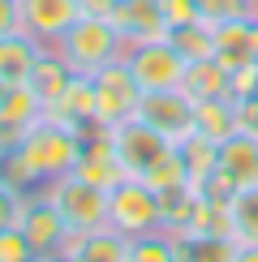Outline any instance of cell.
Instances as JSON below:
<instances>
[{
  "label": "cell",
  "mask_w": 258,
  "mask_h": 262,
  "mask_svg": "<svg viewBox=\"0 0 258 262\" xmlns=\"http://www.w3.org/2000/svg\"><path fill=\"white\" fill-rule=\"evenodd\" d=\"M228 220L236 245H258V185L236 189V198L228 202Z\"/></svg>",
  "instance_id": "cell-23"
},
{
  "label": "cell",
  "mask_w": 258,
  "mask_h": 262,
  "mask_svg": "<svg viewBox=\"0 0 258 262\" xmlns=\"http://www.w3.org/2000/svg\"><path fill=\"white\" fill-rule=\"evenodd\" d=\"M236 262H258V245H241L236 249Z\"/></svg>",
  "instance_id": "cell-38"
},
{
  "label": "cell",
  "mask_w": 258,
  "mask_h": 262,
  "mask_svg": "<svg viewBox=\"0 0 258 262\" xmlns=\"http://www.w3.org/2000/svg\"><path fill=\"white\" fill-rule=\"evenodd\" d=\"M232 103H236V129L258 138V91L254 95H241V99H232Z\"/></svg>",
  "instance_id": "cell-34"
},
{
  "label": "cell",
  "mask_w": 258,
  "mask_h": 262,
  "mask_svg": "<svg viewBox=\"0 0 258 262\" xmlns=\"http://www.w3.org/2000/svg\"><path fill=\"white\" fill-rule=\"evenodd\" d=\"M112 26L121 30V39L134 48V43H155V39H168V17L159 9V0H116L112 13Z\"/></svg>",
  "instance_id": "cell-13"
},
{
  "label": "cell",
  "mask_w": 258,
  "mask_h": 262,
  "mask_svg": "<svg viewBox=\"0 0 258 262\" xmlns=\"http://www.w3.org/2000/svg\"><path fill=\"white\" fill-rule=\"evenodd\" d=\"M30 129H35V125H17V121H9V116H0V159L13 155L22 142H26Z\"/></svg>",
  "instance_id": "cell-33"
},
{
  "label": "cell",
  "mask_w": 258,
  "mask_h": 262,
  "mask_svg": "<svg viewBox=\"0 0 258 262\" xmlns=\"http://www.w3.org/2000/svg\"><path fill=\"white\" fill-rule=\"evenodd\" d=\"M0 95H5V82H0Z\"/></svg>",
  "instance_id": "cell-41"
},
{
  "label": "cell",
  "mask_w": 258,
  "mask_h": 262,
  "mask_svg": "<svg viewBox=\"0 0 258 262\" xmlns=\"http://www.w3.org/2000/svg\"><path fill=\"white\" fill-rule=\"evenodd\" d=\"M193 202H198V193H193L189 185H177V189L159 193V220H164V232H181V228L189 224Z\"/></svg>",
  "instance_id": "cell-27"
},
{
  "label": "cell",
  "mask_w": 258,
  "mask_h": 262,
  "mask_svg": "<svg viewBox=\"0 0 258 262\" xmlns=\"http://www.w3.org/2000/svg\"><path fill=\"white\" fill-rule=\"evenodd\" d=\"M254 56H258V35H254Z\"/></svg>",
  "instance_id": "cell-40"
},
{
  "label": "cell",
  "mask_w": 258,
  "mask_h": 262,
  "mask_svg": "<svg viewBox=\"0 0 258 262\" xmlns=\"http://www.w3.org/2000/svg\"><path fill=\"white\" fill-rule=\"evenodd\" d=\"M39 56H43V43H35L26 30H9V35H0V82H5V86L26 82Z\"/></svg>",
  "instance_id": "cell-18"
},
{
  "label": "cell",
  "mask_w": 258,
  "mask_h": 262,
  "mask_svg": "<svg viewBox=\"0 0 258 262\" xmlns=\"http://www.w3.org/2000/svg\"><path fill=\"white\" fill-rule=\"evenodd\" d=\"M9 30H22L17 26V0H0V35H9Z\"/></svg>",
  "instance_id": "cell-36"
},
{
  "label": "cell",
  "mask_w": 258,
  "mask_h": 262,
  "mask_svg": "<svg viewBox=\"0 0 258 262\" xmlns=\"http://www.w3.org/2000/svg\"><path fill=\"white\" fill-rule=\"evenodd\" d=\"M138 121H146L150 129H159L168 142H185L193 134V99L185 91H142L134 107Z\"/></svg>",
  "instance_id": "cell-8"
},
{
  "label": "cell",
  "mask_w": 258,
  "mask_h": 262,
  "mask_svg": "<svg viewBox=\"0 0 258 262\" xmlns=\"http://www.w3.org/2000/svg\"><path fill=\"white\" fill-rule=\"evenodd\" d=\"M159 9H164L168 26H189V21H202L198 0H159Z\"/></svg>",
  "instance_id": "cell-32"
},
{
  "label": "cell",
  "mask_w": 258,
  "mask_h": 262,
  "mask_svg": "<svg viewBox=\"0 0 258 262\" xmlns=\"http://www.w3.org/2000/svg\"><path fill=\"white\" fill-rule=\"evenodd\" d=\"M168 43H172L185 60H211V56H215V26H207V21L172 26V30H168Z\"/></svg>",
  "instance_id": "cell-24"
},
{
  "label": "cell",
  "mask_w": 258,
  "mask_h": 262,
  "mask_svg": "<svg viewBox=\"0 0 258 262\" xmlns=\"http://www.w3.org/2000/svg\"><path fill=\"white\" fill-rule=\"evenodd\" d=\"M142 181H146L155 193L177 189V185H189V172H185V155H181V146H168L164 155H159V159L142 172Z\"/></svg>",
  "instance_id": "cell-26"
},
{
  "label": "cell",
  "mask_w": 258,
  "mask_h": 262,
  "mask_svg": "<svg viewBox=\"0 0 258 262\" xmlns=\"http://www.w3.org/2000/svg\"><path fill=\"white\" fill-rule=\"evenodd\" d=\"M78 17H82L78 0H17V26L43 48H56L60 35Z\"/></svg>",
  "instance_id": "cell-10"
},
{
  "label": "cell",
  "mask_w": 258,
  "mask_h": 262,
  "mask_svg": "<svg viewBox=\"0 0 258 262\" xmlns=\"http://www.w3.org/2000/svg\"><path fill=\"white\" fill-rule=\"evenodd\" d=\"M60 254L73 258V262H125L129 258V236L116 232L112 224H103V228H91V232H69Z\"/></svg>",
  "instance_id": "cell-14"
},
{
  "label": "cell",
  "mask_w": 258,
  "mask_h": 262,
  "mask_svg": "<svg viewBox=\"0 0 258 262\" xmlns=\"http://www.w3.org/2000/svg\"><path fill=\"white\" fill-rule=\"evenodd\" d=\"M107 224L125 236H142L164 228L159 220V193L142 177H125L116 189H107Z\"/></svg>",
  "instance_id": "cell-4"
},
{
  "label": "cell",
  "mask_w": 258,
  "mask_h": 262,
  "mask_svg": "<svg viewBox=\"0 0 258 262\" xmlns=\"http://www.w3.org/2000/svg\"><path fill=\"white\" fill-rule=\"evenodd\" d=\"M107 138H112L116 159L125 163L129 177H142V172H146L159 155H164L168 146H177V142H168L159 129H150L146 121H138V116H129V121H121V125H112V129H107Z\"/></svg>",
  "instance_id": "cell-9"
},
{
  "label": "cell",
  "mask_w": 258,
  "mask_h": 262,
  "mask_svg": "<svg viewBox=\"0 0 258 262\" xmlns=\"http://www.w3.org/2000/svg\"><path fill=\"white\" fill-rule=\"evenodd\" d=\"M17 228L26 232V241H30V249H35V258L60 254L64 236H69V228H64V220H60L56 202L48 198V189H30V193H22Z\"/></svg>",
  "instance_id": "cell-7"
},
{
  "label": "cell",
  "mask_w": 258,
  "mask_h": 262,
  "mask_svg": "<svg viewBox=\"0 0 258 262\" xmlns=\"http://www.w3.org/2000/svg\"><path fill=\"white\" fill-rule=\"evenodd\" d=\"M220 172L236 185V189L258 185V138L236 129L228 142H220Z\"/></svg>",
  "instance_id": "cell-16"
},
{
  "label": "cell",
  "mask_w": 258,
  "mask_h": 262,
  "mask_svg": "<svg viewBox=\"0 0 258 262\" xmlns=\"http://www.w3.org/2000/svg\"><path fill=\"white\" fill-rule=\"evenodd\" d=\"M181 91H185L193 103H202V99H224V95H228V69H224L215 56H211V60H189L185 78H181Z\"/></svg>",
  "instance_id": "cell-19"
},
{
  "label": "cell",
  "mask_w": 258,
  "mask_h": 262,
  "mask_svg": "<svg viewBox=\"0 0 258 262\" xmlns=\"http://www.w3.org/2000/svg\"><path fill=\"white\" fill-rule=\"evenodd\" d=\"M193 134L211 138V142H228L236 134V103L224 95V99H202L193 103Z\"/></svg>",
  "instance_id": "cell-21"
},
{
  "label": "cell",
  "mask_w": 258,
  "mask_h": 262,
  "mask_svg": "<svg viewBox=\"0 0 258 262\" xmlns=\"http://www.w3.org/2000/svg\"><path fill=\"white\" fill-rule=\"evenodd\" d=\"M129 43L121 39V30L112 26V17H78L69 30L60 35L56 52L64 56V64H69L73 73H99L103 64L121 60L125 56Z\"/></svg>",
  "instance_id": "cell-2"
},
{
  "label": "cell",
  "mask_w": 258,
  "mask_h": 262,
  "mask_svg": "<svg viewBox=\"0 0 258 262\" xmlns=\"http://www.w3.org/2000/svg\"><path fill=\"white\" fill-rule=\"evenodd\" d=\"M177 146H181V155H185L189 189L202 193V185L220 172V142H211V138H202V134H189L185 142H177Z\"/></svg>",
  "instance_id": "cell-20"
},
{
  "label": "cell",
  "mask_w": 258,
  "mask_h": 262,
  "mask_svg": "<svg viewBox=\"0 0 258 262\" xmlns=\"http://www.w3.org/2000/svg\"><path fill=\"white\" fill-rule=\"evenodd\" d=\"M17 211H22V193L13 185L0 181V228H13L17 224Z\"/></svg>",
  "instance_id": "cell-35"
},
{
  "label": "cell",
  "mask_w": 258,
  "mask_h": 262,
  "mask_svg": "<svg viewBox=\"0 0 258 262\" xmlns=\"http://www.w3.org/2000/svg\"><path fill=\"white\" fill-rule=\"evenodd\" d=\"M91 82H95V129H112V125H121V121L134 116L142 91H138L125 56L112 60V64H103L99 73H91Z\"/></svg>",
  "instance_id": "cell-6"
},
{
  "label": "cell",
  "mask_w": 258,
  "mask_h": 262,
  "mask_svg": "<svg viewBox=\"0 0 258 262\" xmlns=\"http://www.w3.org/2000/svg\"><path fill=\"white\" fill-rule=\"evenodd\" d=\"M172 245H177V262H236V236L224 232H193V228H181L172 232Z\"/></svg>",
  "instance_id": "cell-15"
},
{
  "label": "cell",
  "mask_w": 258,
  "mask_h": 262,
  "mask_svg": "<svg viewBox=\"0 0 258 262\" xmlns=\"http://www.w3.org/2000/svg\"><path fill=\"white\" fill-rule=\"evenodd\" d=\"M125 262H177V245H172V232L155 228V232L129 236V258Z\"/></svg>",
  "instance_id": "cell-28"
},
{
  "label": "cell",
  "mask_w": 258,
  "mask_h": 262,
  "mask_svg": "<svg viewBox=\"0 0 258 262\" xmlns=\"http://www.w3.org/2000/svg\"><path fill=\"white\" fill-rule=\"evenodd\" d=\"M82 138H86V134H78V129L39 121L13 155L0 159V181L13 185L17 193L43 189L48 181L73 172V163H78V155H82Z\"/></svg>",
  "instance_id": "cell-1"
},
{
  "label": "cell",
  "mask_w": 258,
  "mask_h": 262,
  "mask_svg": "<svg viewBox=\"0 0 258 262\" xmlns=\"http://www.w3.org/2000/svg\"><path fill=\"white\" fill-rule=\"evenodd\" d=\"M254 35H258V17H236V21L215 26V60H220L224 69L258 60L254 56Z\"/></svg>",
  "instance_id": "cell-17"
},
{
  "label": "cell",
  "mask_w": 258,
  "mask_h": 262,
  "mask_svg": "<svg viewBox=\"0 0 258 262\" xmlns=\"http://www.w3.org/2000/svg\"><path fill=\"white\" fill-rule=\"evenodd\" d=\"M78 9H82L86 17H107L116 9V0H78Z\"/></svg>",
  "instance_id": "cell-37"
},
{
  "label": "cell",
  "mask_w": 258,
  "mask_h": 262,
  "mask_svg": "<svg viewBox=\"0 0 258 262\" xmlns=\"http://www.w3.org/2000/svg\"><path fill=\"white\" fill-rule=\"evenodd\" d=\"M125 64H129V73H134L138 91H177L181 78H185V69H189V60L181 56L168 39L125 48Z\"/></svg>",
  "instance_id": "cell-5"
},
{
  "label": "cell",
  "mask_w": 258,
  "mask_h": 262,
  "mask_svg": "<svg viewBox=\"0 0 258 262\" xmlns=\"http://www.w3.org/2000/svg\"><path fill=\"white\" fill-rule=\"evenodd\" d=\"M254 91H258V60L228 69V99H241V95H254Z\"/></svg>",
  "instance_id": "cell-31"
},
{
  "label": "cell",
  "mask_w": 258,
  "mask_h": 262,
  "mask_svg": "<svg viewBox=\"0 0 258 262\" xmlns=\"http://www.w3.org/2000/svg\"><path fill=\"white\" fill-rule=\"evenodd\" d=\"M43 121L91 134L95 129V82H91V73H69L64 91L43 103Z\"/></svg>",
  "instance_id": "cell-11"
},
{
  "label": "cell",
  "mask_w": 258,
  "mask_h": 262,
  "mask_svg": "<svg viewBox=\"0 0 258 262\" xmlns=\"http://www.w3.org/2000/svg\"><path fill=\"white\" fill-rule=\"evenodd\" d=\"M43 189H48V198L56 202V211H60V220H64L69 232H91V228L107 224V189L82 181L78 172H64V177L48 181Z\"/></svg>",
  "instance_id": "cell-3"
},
{
  "label": "cell",
  "mask_w": 258,
  "mask_h": 262,
  "mask_svg": "<svg viewBox=\"0 0 258 262\" xmlns=\"http://www.w3.org/2000/svg\"><path fill=\"white\" fill-rule=\"evenodd\" d=\"M73 172H78L82 181L99 185V189H116V185L129 177L125 163L116 159V146H112V138H107V129H91V134L82 138V155L73 163Z\"/></svg>",
  "instance_id": "cell-12"
},
{
  "label": "cell",
  "mask_w": 258,
  "mask_h": 262,
  "mask_svg": "<svg viewBox=\"0 0 258 262\" xmlns=\"http://www.w3.org/2000/svg\"><path fill=\"white\" fill-rule=\"evenodd\" d=\"M35 262H73V258H64V254H48V258H35Z\"/></svg>",
  "instance_id": "cell-39"
},
{
  "label": "cell",
  "mask_w": 258,
  "mask_h": 262,
  "mask_svg": "<svg viewBox=\"0 0 258 262\" xmlns=\"http://www.w3.org/2000/svg\"><path fill=\"white\" fill-rule=\"evenodd\" d=\"M0 262H35V249H30L26 232L13 228H0Z\"/></svg>",
  "instance_id": "cell-30"
},
{
  "label": "cell",
  "mask_w": 258,
  "mask_h": 262,
  "mask_svg": "<svg viewBox=\"0 0 258 262\" xmlns=\"http://www.w3.org/2000/svg\"><path fill=\"white\" fill-rule=\"evenodd\" d=\"M69 64H64V56H60V52L56 48H43V56L35 60V69H30V91H35L39 95V99L43 103H48V99H56V95L64 91V82H69Z\"/></svg>",
  "instance_id": "cell-22"
},
{
  "label": "cell",
  "mask_w": 258,
  "mask_h": 262,
  "mask_svg": "<svg viewBox=\"0 0 258 262\" xmlns=\"http://www.w3.org/2000/svg\"><path fill=\"white\" fill-rule=\"evenodd\" d=\"M198 13L207 26H224L236 17H258V0H198Z\"/></svg>",
  "instance_id": "cell-29"
},
{
  "label": "cell",
  "mask_w": 258,
  "mask_h": 262,
  "mask_svg": "<svg viewBox=\"0 0 258 262\" xmlns=\"http://www.w3.org/2000/svg\"><path fill=\"white\" fill-rule=\"evenodd\" d=\"M0 116H9L17 125H39L43 121V99L30 91V82H13L0 95Z\"/></svg>",
  "instance_id": "cell-25"
}]
</instances>
